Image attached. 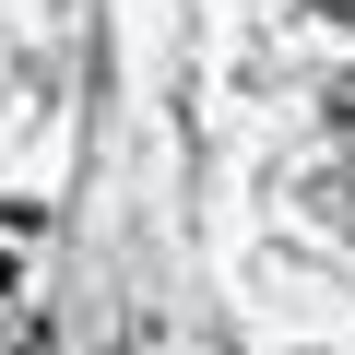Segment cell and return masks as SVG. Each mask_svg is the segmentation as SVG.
<instances>
[{
  "mask_svg": "<svg viewBox=\"0 0 355 355\" xmlns=\"http://www.w3.org/2000/svg\"><path fill=\"white\" fill-rule=\"evenodd\" d=\"M296 202H308V214H320L331 237H355V178H308V190H296Z\"/></svg>",
  "mask_w": 355,
  "mask_h": 355,
  "instance_id": "obj_1",
  "label": "cell"
},
{
  "mask_svg": "<svg viewBox=\"0 0 355 355\" xmlns=\"http://www.w3.org/2000/svg\"><path fill=\"white\" fill-rule=\"evenodd\" d=\"M320 119H331V142H343V154H355V71H343V83H331V95H320Z\"/></svg>",
  "mask_w": 355,
  "mask_h": 355,
  "instance_id": "obj_2",
  "label": "cell"
},
{
  "mask_svg": "<svg viewBox=\"0 0 355 355\" xmlns=\"http://www.w3.org/2000/svg\"><path fill=\"white\" fill-rule=\"evenodd\" d=\"M308 12H320V24H355V0H308Z\"/></svg>",
  "mask_w": 355,
  "mask_h": 355,
  "instance_id": "obj_3",
  "label": "cell"
}]
</instances>
